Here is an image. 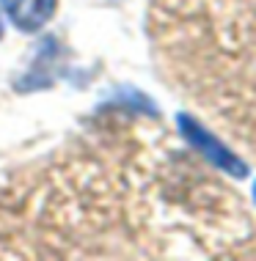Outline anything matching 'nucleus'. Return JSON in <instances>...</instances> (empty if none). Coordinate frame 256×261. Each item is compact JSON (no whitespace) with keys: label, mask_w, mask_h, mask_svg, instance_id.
I'll return each mask as SVG.
<instances>
[{"label":"nucleus","mask_w":256,"mask_h":261,"mask_svg":"<svg viewBox=\"0 0 256 261\" xmlns=\"http://www.w3.org/2000/svg\"><path fill=\"white\" fill-rule=\"evenodd\" d=\"M55 3H58V0H0L3 11L9 14V19H11V25H17L19 31H25V33L39 31V28L53 17Z\"/></svg>","instance_id":"obj_1"}]
</instances>
